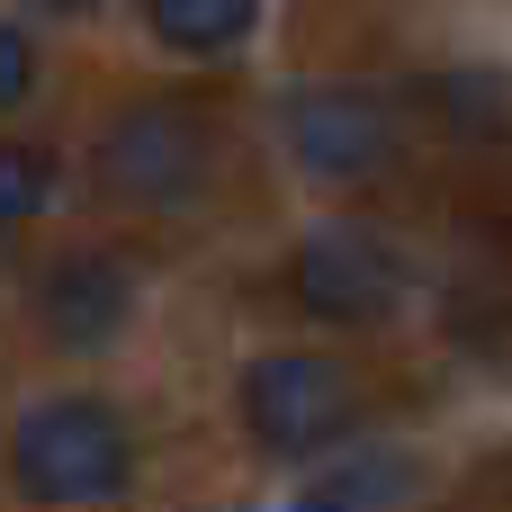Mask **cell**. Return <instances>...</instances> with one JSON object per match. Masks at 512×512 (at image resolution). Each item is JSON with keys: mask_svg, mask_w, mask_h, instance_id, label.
I'll return each mask as SVG.
<instances>
[{"mask_svg": "<svg viewBox=\"0 0 512 512\" xmlns=\"http://www.w3.org/2000/svg\"><path fill=\"white\" fill-rule=\"evenodd\" d=\"M9 486L27 504L81 512V504H117L135 486V432L108 396H45L18 414L9 432Z\"/></svg>", "mask_w": 512, "mask_h": 512, "instance_id": "cell-1", "label": "cell"}, {"mask_svg": "<svg viewBox=\"0 0 512 512\" xmlns=\"http://www.w3.org/2000/svg\"><path fill=\"white\" fill-rule=\"evenodd\" d=\"M90 171H99V189L126 198V207H153V216L198 207L207 180H216V126H207L198 99H135V108H117V117L99 126Z\"/></svg>", "mask_w": 512, "mask_h": 512, "instance_id": "cell-2", "label": "cell"}, {"mask_svg": "<svg viewBox=\"0 0 512 512\" xmlns=\"http://www.w3.org/2000/svg\"><path fill=\"white\" fill-rule=\"evenodd\" d=\"M360 423V387L324 351H261L243 369V432L270 459H324Z\"/></svg>", "mask_w": 512, "mask_h": 512, "instance_id": "cell-3", "label": "cell"}, {"mask_svg": "<svg viewBox=\"0 0 512 512\" xmlns=\"http://www.w3.org/2000/svg\"><path fill=\"white\" fill-rule=\"evenodd\" d=\"M279 126H288L297 171H315V180H378V171L396 162V144H405L396 108H387L378 90H342V81L297 90Z\"/></svg>", "mask_w": 512, "mask_h": 512, "instance_id": "cell-4", "label": "cell"}, {"mask_svg": "<svg viewBox=\"0 0 512 512\" xmlns=\"http://www.w3.org/2000/svg\"><path fill=\"white\" fill-rule=\"evenodd\" d=\"M297 306L324 315V324H387L396 297H405V261L369 234V225H315L297 243V270H288Z\"/></svg>", "mask_w": 512, "mask_h": 512, "instance_id": "cell-5", "label": "cell"}, {"mask_svg": "<svg viewBox=\"0 0 512 512\" xmlns=\"http://www.w3.org/2000/svg\"><path fill=\"white\" fill-rule=\"evenodd\" d=\"M36 324H45V342L72 351V360L126 342V324H135V270H126L117 252H63V261L36 279Z\"/></svg>", "mask_w": 512, "mask_h": 512, "instance_id": "cell-6", "label": "cell"}, {"mask_svg": "<svg viewBox=\"0 0 512 512\" xmlns=\"http://www.w3.org/2000/svg\"><path fill=\"white\" fill-rule=\"evenodd\" d=\"M144 9H153V36L189 63H216V54L252 45V27H261V0H144Z\"/></svg>", "mask_w": 512, "mask_h": 512, "instance_id": "cell-7", "label": "cell"}, {"mask_svg": "<svg viewBox=\"0 0 512 512\" xmlns=\"http://www.w3.org/2000/svg\"><path fill=\"white\" fill-rule=\"evenodd\" d=\"M396 486H405V459L369 450V459H342V468H324V477H315V486H306L288 512H378Z\"/></svg>", "mask_w": 512, "mask_h": 512, "instance_id": "cell-8", "label": "cell"}, {"mask_svg": "<svg viewBox=\"0 0 512 512\" xmlns=\"http://www.w3.org/2000/svg\"><path fill=\"white\" fill-rule=\"evenodd\" d=\"M54 198V162L36 144H0V225H27Z\"/></svg>", "mask_w": 512, "mask_h": 512, "instance_id": "cell-9", "label": "cell"}, {"mask_svg": "<svg viewBox=\"0 0 512 512\" xmlns=\"http://www.w3.org/2000/svg\"><path fill=\"white\" fill-rule=\"evenodd\" d=\"M27 90H36V36L18 18H0V117L27 108Z\"/></svg>", "mask_w": 512, "mask_h": 512, "instance_id": "cell-10", "label": "cell"}, {"mask_svg": "<svg viewBox=\"0 0 512 512\" xmlns=\"http://www.w3.org/2000/svg\"><path fill=\"white\" fill-rule=\"evenodd\" d=\"M99 9H108V0H27V18H54V27H63V18H99Z\"/></svg>", "mask_w": 512, "mask_h": 512, "instance_id": "cell-11", "label": "cell"}]
</instances>
